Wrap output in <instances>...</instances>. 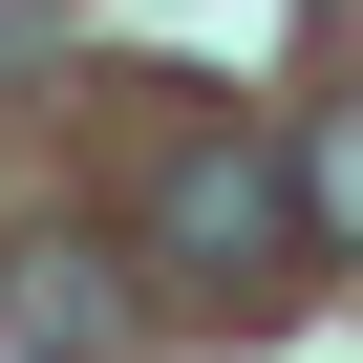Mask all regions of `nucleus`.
I'll return each instance as SVG.
<instances>
[{"label": "nucleus", "mask_w": 363, "mask_h": 363, "mask_svg": "<svg viewBox=\"0 0 363 363\" xmlns=\"http://www.w3.org/2000/svg\"><path fill=\"white\" fill-rule=\"evenodd\" d=\"M299 278H320V235H299V150L235 128V107H193V128H171V171H150V299L214 320V342H278Z\"/></svg>", "instance_id": "1"}, {"label": "nucleus", "mask_w": 363, "mask_h": 363, "mask_svg": "<svg viewBox=\"0 0 363 363\" xmlns=\"http://www.w3.org/2000/svg\"><path fill=\"white\" fill-rule=\"evenodd\" d=\"M0 342H22V363H107V342H128V257H86V235H0Z\"/></svg>", "instance_id": "2"}, {"label": "nucleus", "mask_w": 363, "mask_h": 363, "mask_svg": "<svg viewBox=\"0 0 363 363\" xmlns=\"http://www.w3.org/2000/svg\"><path fill=\"white\" fill-rule=\"evenodd\" d=\"M299 235H342V257H363V107H342V128H299Z\"/></svg>", "instance_id": "3"}, {"label": "nucleus", "mask_w": 363, "mask_h": 363, "mask_svg": "<svg viewBox=\"0 0 363 363\" xmlns=\"http://www.w3.org/2000/svg\"><path fill=\"white\" fill-rule=\"evenodd\" d=\"M0 22H43V0H0Z\"/></svg>", "instance_id": "4"}]
</instances>
